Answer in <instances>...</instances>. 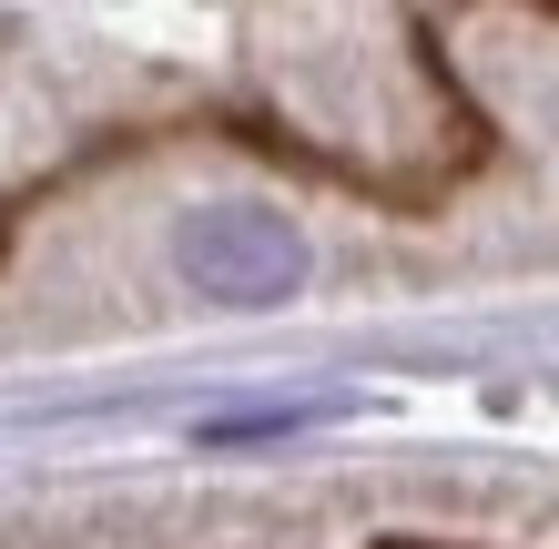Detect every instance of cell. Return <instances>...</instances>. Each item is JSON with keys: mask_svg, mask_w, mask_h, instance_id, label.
Returning a JSON list of instances; mask_svg holds the SVG:
<instances>
[{"mask_svg": "<svg viewBox=\"0 0 559 549\" xmlns=\"http://www.w3.org/2000/svg\"><path fill=\"white\" fill-rule=\"evenodd\" d=\"M174 275L214 306H285L306 285V235L275 204H193L174 224Z\"/></svg>", "mask_w": 559, "mask_h": 549, "instance_id": "1", "label": "cell"}]
</instances>
